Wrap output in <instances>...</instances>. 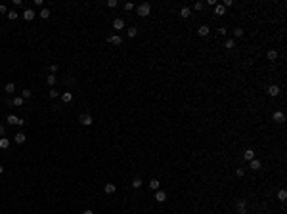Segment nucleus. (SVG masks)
Segmentation results:
<instances>
[{
  "label": "nucleus",
  "instance_id": "f257e3e1",
  "mask_svg": "<svg viewBox=\"0 0 287 214\" xmlns=\"http://www.w3.org/2000/svg\"><path fill=\"white\" fill-rule=\"evenodd\" d=\"M136 12H138L140 17H147V15L151 14V4H149V2H142V4L136 8Z\"/></svg>",
  "mask_w": 287,
  "mask_h": 214
},
{
  "label": "nucleus",
  "instance_id": "f03ea898",
  "mask_svg": "<svg viewBox=\"0 0 287 214\" xmlns=\"http://www.w3.org/2000/svg\"><path fill=\"white\" fill-rule=\"evenodd\" d=\"M272 118H274V123L283 124V123H285V113H283V111H274Z\"/></svg>",
  "mask_w": 287,
  "mask_h": 214
},
{
  "label": "nucleus",
  "instance_id": "7ed1b4c3",
  "mask_svg": "<svg viewBox=\"0 0 287 214\" xmlns=\"http://www.w3.org/2000/svg\"><path fill=\"white\" fill-rule=\"evenodd\" d=\"M79 123H81V124H84V126H92V123H94V118H92V115L84 113V115H81V118H79Z\"/></svg>",
  "mask_w": 287,
  "mask_h": 214
},
{
  "label": "nucleus",
  "instance_id": "20e7f679",
  "mask_svg": "<svg viewBox=\"0 0 287 214\" xmlns=\"http://www.w3.org/2000/svg\"><path fill=\"white\" fill-rule=\"evenodd\" d=\"M35 17H37V14L33 12V8H27L25 12H23V19H25V21H33Z\"/></svg>",
  "mask_w": 287,
  "mask_h": 214
},
{
  "label": "nucleus",
  "instance_id": "39448f33",
  "mask_svg": "<svg viewBox=\"0 0 287 214\" xmlns=\"http://www.w3.org/2000/svg\"><path fill=\"white\" fill-rule=\"evenodd\" d=\"M237 212H239V214H245V212H247V203H245V199H239V201H237Z\"/></svg>",
  "mask_w": 287,
  "mask_h": 214
},
{
  "label": "nucleus",
  "instance_id": "423d86ee",
  "mask_svg": "<svg viewBox=\"0 0 287 214\" xmlns=\"http://www.w3.org/2000/svg\"><path fill=\"white\" fill-rule=\"evenodd\" d=\"M124 25H126V23H124V19H123V17H117V19L113 21V29H117V31L124 29Z\"/></svg>",
  "mask_w": 287,
  "mask_h": 214
},
{
  "label": "nucleus",
  "instance_id": "0eeeda50",
  "mask_svg": "<svg viewBox=\"0 0 287 214\" xmlns=\"http://www.w3.org/2000/svg\"><path fill=\"white\" fill-rule=\"evenodd\" d=\"M107 42H111V44L119 46V44H123V38L119 37V35H111V37H107Z\"/></svg>",
  "mask_w": 287,
  "mask_h": 214
},
{
  "label": "nucleus",
  "instance_id": "6e6552de",
  "mask_svg": "<svg viewBox=\"0 0 287 214\" xmlns=\"http://www.w3.org/2000/svg\"><path fill=\"white\" fill-rule=\"evenodd\" d=\"M268 96H270V98H276V96H279V86H276V84H272V86H268Z\"/></svg>",
  "mask_w": 287,
  "mask_h": 214
},
{
  "label": "nucleus",
  "instance_id": "1a4fd4ad",
  "mask_svg": "<svg viewBox=\"0 0 287 214\" xmlns=\"http://www.w3.org/2000/svg\"><path fill=\"white\" fill-rule=\"evenodd\" d=\"M209 33H211L209 25H201V27L197 29V35H199V37H209Z\"/></svg>",
  "mask_w": 287,
  "mask_h": 214
},
{
  "label": "nucleus",
  "instance_id": "9d476101",
  "mask_svg": "<svg viewBox=\"0 0 287 214\" xmlns=\"http://www.w3.org/2000/svg\"><path fill=\"white\" fill-rule=\"evenodd\" d=\"M159 186H161V182H159V180H155V178H151L149 184H147V187H149L151 191H157V189H159Z\"/></svg>",
  "mask_w": 287,
  "mask_h": 214
},
{
  "label": "nucleus",
  "instance_id": "9b49d317",
  "mask_svg": "<svg viewBox=\"0 0 287 214\" xmlns=\"http://www.w3.org/2000/svg\"><path fill=\"white\" fill-rule=\"evenodd\" d=\"M104 191L107 193V195H113V193L117 191V186H115V184H105V186H104Z\"/></svg>",
  "mask_w": 287,
  "mask_h": 214
},
{
  "label": "nucleus",
  "instance_id": "f8f14e48",
  "mask_svg": "<svg viewBox=\"0 0 287 214\" xmlns=\"http://www.w3.org/2000/svg\"><path fill=\"white\" fill-rule=\"evenodd\" d=\"M155 201H157V203H165V201H167V193L157 189V191H155Z\"/></svg>",
  "mask_w": 287,
  "mask_h": 214
},
{
  "label": "nucleus",
  "instance_id": "ddd939ff",
  "mask_svg": "<svg viewBox=\"0 0 287 214\" xmlns=\"http://www.w3.org/2000/svg\"><path fill=\"white\" fill-rule=\"evenodd\" d=\"M243 159L245 161H253L255 159V149H245L243 151Z\"/></svg>",
  "mask_w": 287,
  "mask_h": 214
},
{
  "label": "nucleus",
  "instance_id": "4468645a",
  "mask_svg": "<svg viewBox=\"0 0 287 214\" xmlns=\"http://www.w3.org/2000/svg\"><path fill=\"white\" fill-rule=\"evenodd\" d=\"M61 101H63V103H71V101H73V94H71V92H63V94H61Z\"/></svg>",
  "mask_w": 287,
  "mask_h": 214
},
{
  "label": "nucleus",
  "instance_id": "2eb2a0df",
  "mask_svg": "<svg viewBox=\"0 0 287 214\" xmlns=\"http://www.w3.org/2000/svg\"><path fill=\"white\" fill-rule=\"evenodd\" d=\"M4 92H6V94H14V92H15V84H14V82H8V84L4 86Z\"/></svg>",
  "mask_w": 287,
  "mask_h": 214
},
{
  "label": "nucleus",
  "instance_id": "dca6fc26",
  "mask_svg": "<svg viewBox=\"0 0 287 214\" xmlns=\"http://www.w3.org/2000/svg\"><path fill=\"white\" fill-rule=\"evenodd\" d=\"M25 140H27V136L23 132H17L15 134V143H25Z\"/></svg>",
  "mask_w": 287,
  "mask_h": 214
},
{
  "label": "nucleus",
  "instance_id": "f3484780",
  "mask_svg": "<svg viewBox=\"0 0 287 214\" xmlns=\"http://www.w3.org/2000/svg\"><path fill=\"white\" fill-rule=\"evenodd\" d=\"M6 121H8V124H17L19 126V117H15V115H8Z\"/></svg>",
  "mask_w": 287,
  "mask_h": 214
},
{
  "label": "nucleus",
  "instance_id": "a211bd4d",
  "mask_svg": "<svg viewBox=\"0 0 287 214\" xmlns=\"http://www.w3.org/2000/svg\"><path fill=\"white\" fill-rule=\"evenodd\" d=\"M23 101H25V100H23L21 96H15L14 100H12V105H15V107H21V105H23Z\"/></svg>",
  "mask_w": 287,
  "mask_h": 214
},
{
  "label": "nucleus",
  "instance_id": "6ab92c4d",
  "mask_svg": "<svg viewBox=\"0 0 287 214\" xmlns=\"http://www.w3.org/2000/svg\"><path fill=\"white\" fill-rule=\"evenodd\" d=\"M6 17H8L10 21H15V19L19 17V14L15 12V10H12V12H8V14H6Z\"/></svg>",
  "mask_w": 287,
  "mask_h": 214
},
{
  "label": "nucleus",
  "instance_id": "aec40b11",
  "mask_svg": "<svg viewBox=\"0 0 287 214\" xmlns=\"http://www.w3.org/2000/svg\"><path fill=\"white\" fill-rule=\"evenodd\" d=\"M10 147V140L8 138H0V149H8Z\"/></svg>",
  "mask_w": 287,
  "mask_h": 214
},
{
  "label": "nucleus",
  "instance_id": "412c9836",
  "mask_svg": "<svg viewBox=\"0 0 287 214\" xmlns=\"http://www.w3.org/2000/svg\"><path fill=\"white\" fill-rule=\"evenodd\" d=\"M224 10H226V8H224L222 4H216V6H214V14H216V15H224Z\"/></svg>",
  "mask_w": 287,
  "mask_h": 214
},
{
  "label": "nucleus",
  "instance_id": "4be33fe9",
  "mask_svg": "<svg viewBox=\"0 0 287 214\" xmlns=\"http://www.w3.org/2000/svg\"><path fill=\"white\" fill-rule=\"evenodd\" d=\"M126 35H128L130 38H134V37L138 35V29H136V27H128V29H126Z\"/></svg>",
  "mask_w": 287,
  "mask_h": 214
},
{
  "label": "nucleus",
  "instance_id": "5701e85b",
  "mask_svg": "<svg viewBox=\"0 0 287 214\" xmlns=\"http://www.w3.org/2000/svg\"><path fill=\"white\" fill-rule=\"evenodd\" d=\"M251 170H260V161L259 159H253V161H251Z\"/></svg>",
  "mask_w": 287,
  "mask_h": 214
},
{
  "label": "nucleus",
  "instance_id": "b1692460",
  "mask_svg": "<svg viewBox=\"0 0 287 214\" xmlns=\"http://www.w3.org/2000/svg\"><path fill=\"white\" fill-rule=\"evenodd\" d=\"M190 12H191V10H190V8H188V6H184V8H182V10H180V15H182V17H184V19H186V17H190Z\"/></svg>",
  "mask_w": 287,
  "mask_h": 214
},
{
  "label": "nucleus",
  "instance_id": "393cba45",
  "mask_svg": "<svg viewBox=\"0 0 287 214\" xmlns=\"http://www.w3.org/2000/svg\"><path fill=\"white\" fill-rule=\"evenodd\" d=\"M38 15H40L42 19H48V17H50V10H48V8H42V10H40V14H38Z\"/></svg>",
  "mask_w": 287,
  "mask_h": 214
},
{
  "label": "nucleus",
  "instance_id": "a878e982",
  "mask_svg": "<svg viewBox=\"0 0 287 214\" xmlns=\"http://www.w3.org/2000/svg\"><path fill=\"white\" fill-rule=\"evenodd\" d=\"M233 46H236V40H233V38H228V40H226V44H224V48H226V50H232Z\"/></svg>",
  "mask_w": 287,
  "mask_h": 214
},
{
  "label": "nucleus",
  "instance_id": "bb28decb",
  "mask_svg": "<svg viewBox=\"0 0 287 214\" xmlns=\"http://www.w3.org/2000/svg\"><path fill=\"white\" fill-rule=\"evenodd\" d=\"M46 82H48L50 86H54L56 82H58V78H56V75H48V77H46Z\"/></svg>",
  "mask_w": 287,
  "mask_h": 214
},
{
  "label": "nucleus",
  "instance_id": "cd10ccee",
  "mask_svg": "<svg viewBox=\"0 0 287 214\" xmlns=\"http://www.w3.org/2000/svg\"><path fill=\"white\" fill-rule=\"evenodd\" d=\"M268 59H270V61H276V59H278V52H276V50H270L268 52Z\"/></svg>",
  "mask_w": 287,
  "mask_h": 214
},
{
  "label": "nucleus",
  "instance_id": "c85d7f7f",
  "mask_svg": "<svg viewBox=\"0 0 287 214\" xmlns=\"http://www.w3.org/2000/svg\"><path fill=\"white\" fill-rule=\"evenodd\" d=\"M132 187H134V189H140V187H142V180H140V178H134V180H132Z\"/></svg>",
  "mask_w": 287,
  "mask_h": 214
},
{
  "label": "nucleus",
  "instance_id": "c756f323",
  "mask_svg": "<svg viewBox=\"0 0 287 214\" xmlns=\"http://www.w3.org/2000/svg\"><path fill=\"white\" fill-rule=\"evenodd\" d=\"M278 199L279 201H285L287 199V191H285V189H279V191H278Z\"/></svg>",
  "mask_w": 287,
  "mask_h": 214
},
{
  "label": "nucleus",
  "instance_id": "7c9ffc66",
  "mask_svg": "<svg viewBox=\"0 0 287 214\" xmlns=\"http://www.w3.org/2000/svg\"><path fill=\"white\" fill-rule=\"evenodd\" d=\"M233 37H236V38L243 37V29L241 27H236V29H233Z\"/></svg>",
  "mask_w": 287,
  "mask_h": 214
},
{
  "label": "nucleus",
  "instance_id": "2f4dec72",
  "mask_svg": "<svg viewBox=\"0 0 287 214\" xmlns=\"http://www.w3.org/2000/svg\"><path fill=\"white\" fill-rule=\"evenodd\" d=\"M31 96H33V92H31V90H23V92H21V98H23V100H29Z\"/></svg>",
  "mask_w": 287,
  "mask_h": 214
},
{
  "label": "nucleus",
  "instance_id": "473e14b6",
  "mask_svg": "<svg viewBox=\"0 0 287 214\" xmlns=\"http://www.w3.org/2000/svg\"><path fill=\"white\" fill-rule=\"evenodd\" d=\"M58 96H59V92L56 90V88H52V90H50V98H52V100H56Z\"/></svg>",
  "mask_w": 287,
  "mask_h": 214
},
{
  "label": "nucleus",
  "instance_id": "72a5a7b5",
  "mask_svg": "<svg viewBox=\"0 0 287 214\" xmlns=\"http://www.w3.org/2000/svg\"><path fill=\"white\" fill-rule=\"evenodd\" d=\"M193 10L201 12V10H203V2H195V4H193Z\"/></svg>",
  "mask_w": 287,
  "mask_h": 214
},
{
  "label": "nucleus",
  "instance_id": "f704fd0d",
  "mask_svg": "<svg viewBox=\"0 0 287 214\" xmlns=\"http://www.w3.org/2000/svg\"><path fill=\"white\" fill-rule=\"evenodd\" d=\"M236 176L237 178H243V176H245V170H243V168H237L236 170Z\"/></svg>",
  "mask_w": 287,
  "mask_h": 214
},
{
  "label": "nucleus",
  "instance_id": "c9c22d12",
  "mask_svg": "<svg viewBox=\"0 0 287 214\" xmlns=\"http://www.w3.org/2000/svg\"><path fill=\"white\" fill-rule=\"evenodd\" d=\"M224 8H232V6H233V0H224Z\"/></svg>",
  "mask_w": 287,
  "mask_h": 214
},
{
  "label": "nucleus",
  "instance_id": "e433bc0d",
  "mask_svg": "<svg viewBox=\"0 0 287 214\" xmlns=\"http://www.w3.org/2000/svg\"><path fill=\"white\" fill-rule=\"evenodd\" d=\"M218 35L226 37V35H228V29H226V27H220V29H218Z\"/></svg>",
  "mask_w": 287,
  "mask_h": 214
},
{
  "label": "nucleus",
  "instance_id": "4c0bfd02",
  "mask_svg": "<svg viewBox=\"0 0 287 214\" xmlns=\"http://www.w3.org/2000/svg\"><path fill=\"white\" fill-rule=\"evenodd\" d=\"M124 10H126V12L134 10V4H132V2H126V4H124Z\"/></svg>",
  "mask_w": 287,
  "mask_h": 214
},
{
  "label": "nucleus",
  "instance_id": "58836bf2",
  "mask_svg": "<svg viewBox=\"0 0 287 214\" xmlns=\"http://www.w3.org/2000/svg\"><path fill=\"white\" fill-rule=\"evenodd\" d=\"M58 69H59V65H56V63H52V65H50V71H52V75H54V73H58Z\"/></svg>",
  "mask_w": 287,
  "mask_h": 214
},
{
  "label": "nucleus",
  "instance_id": "ea45409f",
  "mask_svg": "<svg viewBox=\"0 0 287 214\" xmlns=\"http://www.w3.org/2000/svg\"><path fill=\"white\" fill-rule=\"evenodd\" d=\"M4 136H6V126L0 124V138H4Z\"/></svg>",
  "mask_w": 287,
  "mask_h": 214
},
{
  "label": "nucleus",
  "instance_id": "a19ab883",
  "mask_svg": "<svg viewBox=\"0 0 287 214\" xmlns=\"http://www.w3.org/2000/svg\"><path fill=\"white\" fill-rule=\"evenodd\" d=\"M117 4H119L117 0H109V2H107V6H109V8H117Z\"/></svg>",
  "mask_w": 287,
  "mask_h": 214
},
{
  "label": "nucleus",
  "instance_id": "79ce46f5",
  "mask_svg": "<svg viewBox=\"0 0 287 214\" xmlns=\"http://www.w3.org/2000/svg\"><path fill=\"white\" fill-rule=\"evenodd\" d=\"M0 14H8V8L4 4H0Z\"/></svg>",
  "mask_w": 287,
  "mask_h": 214
},
{
  "label": "nucleus",
  "instance_id": "37998d69",
  "mask_svg": "<svg viewBox=\"0 0 287 214\" xmlns=\"http://www.w3.org/2000/svg\"><path fill=\"white\" fill-rule=\"evenodd\" d=\"M82 214H94V212H92L90 208H86V210H84V212H82Z\"/></svg>",
  "mask_w": 287,
  "mask_h": 214
},
{
  "label": "nucleus",
  "instance_id": "c03bdc74",
  "mask_svg": "<svg viewBox=\"0 0 287 214\" xmlns=\"http://www.w3.org/2000/svg\"><path fill=\"white\" fill-rule=\"evenodd\" d=\"M2 172H4V166H2V164H0V174H2Z\"/></svg>",
  "mask_w": 287,
  "mask_h": 214
}]
</instances>
